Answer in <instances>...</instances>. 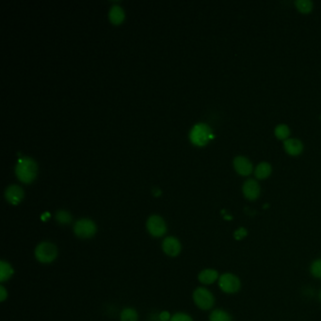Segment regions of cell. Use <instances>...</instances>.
Listing matches in <instances>:
<instances>
[{"instance_id":"6da1fadb","label":"cell","mask_w":321,"mask_h":321,"mask_svg":"<svg viewBox=\"0 0 321 321\" xmlns=\"http://www.w3.org/2000/svg\"><path fill=\"white\" fill-rule=\"evenodd\" d=\"M37 164L32 159L25 157L21 158L16 166L17 177L24 183H32L37 175Z\"/></svg>"},{"instance_id":"7a4b0ae2","label":"cell","mask_w":321,"mask_h":321,"mask_svg":"<svg viewBox=\"0 0 321 321\" xmlns=\"http://www.w3.org/2000/svg\"><path fill=\"white\" fill-rule=\"evenodd\" d=\"M34 255L38 262L42 264H50L58 257V249L54 243L43 241L36 246Z\"/></svg>"},{"instance_id":"3957f363","label":"cell","mask_w":321,"mask_h":321,"mask_svg":"<svg viewBox=\"0 0 321 321\" xmlns=\"http://www.w3.org/2000/svg\"><path fill=\"white\" fill-rule=\"evenodd\" d=\"M214 138L212 134V130L206 124H197L193 127L191 133L190 139L193 144L198 146H204L209 143L211 139Z\"/></svg>"},{"instance_id":"277c9868","label":"cell","mask_w":321,"mask_h":321,"mask_svg":"<svg viewBox=\"0 0 321 321\" xmlns=\"http://www.w3.org/2000/svg\"><path fill=\"white\" fill-rule=\"evenodd\" d=\"M74 234L81 240H89L96 236L97 226L96 223L90 219H80L74 225Z\"/></svg>"},{"instance_id":"5b68a950","label":"cell","mask_w":321,"mask_h":321,"mask_svg":"<svg viewBox=\"0 0 321 321\" xmlns=\"http://www.w3.org/2000/svg\"><path fill=\"white\" fill-rule=\"evenodd\" d=\"M193 301L202 310H209L215 304V298L213 294L205 288H198L193 292Z\"/></svg>"},{"instance_id":"8992f818","label":"cell","mask_w":321,"mask_h":321,"mask_svg":"<svg viewBox=\"0 0 321 321\" xmlns=\"http://www.w3.org/2000/svg\"><path fill=\"white\" fill-rule=\"evenodd\" d=\"M148 233L154 238H162L167 233V225L165 221L159 215H153L149 217L146 223Z\"/></svg>"},{"instance_id":"52a82bcc","label":"cell","mask_w":321,"mask_h":321,"mask_svg":"<svg viewBox=\"0 0 321 321\" xmlns=\"http://www.w3.org/2000/svg\"><path fill=\"white\" fill-rule=\"evenodd\" d=\"M219 286L225 293L232 294L241 289V281L232 273H225L219 279Z\"/></svg>"},{"instance_id":"ba28073f","label":"cell","mask_w":321,"mask_h":321,"mask_svg":"<svg viewBox=\"0 0 321 321\" xmlns=\"http://www.w3.org/2000/svg\"><path fill=\"white\" fill-rule=\"evenodd\" d=\"M162 250L165 255L171 257L179 256L182 250L181 242L175 237H167L162 241Z\"/></svg>"},{"instance_id":"9c48e42d","label":"cell","mask_w":321,"mask_h":321,"mask_svg":"<svg viewBox=\"0 0 321 321\" xmlns=\"http://www.w3.org/2000/svg\"><path fill=\"white\" fill-rule=\"evenodd\" d=\"M5 197L12 205H18L24 198V191L18 185H11L6 189Z\"/></svg>"},{"instance_id":"30bf717a","label":"cell","mask_w":321,"mask_h":321,"mask_svg":"<svg viewBox=\"0 0 321 321\" xmlns=\"http://www.w3.org/2000/svg\"><path fill=\"white\" fill-rule=\"evenodd\" d=\"M243 193L247 199L254 201L258 198L260 194V186L256 180L250 179L246 181L243 186Z\"/></svg>"},{"instance_id":"8fae6325","label":"cell","mask_w":321,"mask_h":321,"mask_svg":"<svg viewBox=\"0 0 321 321\" xmlns=\"http://www.w3.org/2000/svg\"><path fill=\"white\" fill-rule=\"evenodd\" d=\"M236 171L241 176H249L253 172V164L244 157H237L234 160Z\"/></svg>"},{"instance_id":"7c38bea8","label":"cell","mask_w":321,"mask_h":321,"mask_svg":"<svg viewBox=\"0 0 321 321\" xmlns=\"http://www.w3.org/2000/svg\"><path fill=\"white\" fill-rule=\"evenodd\" d=\"M285 149L291 156H298L304 150V145L297 139H289L285 142Z\"/></svg>"},{"instance_id":"4fadbf2b","label":"cell","mask_w":321,"mask_h":321,"mask_svg":"<svg viewBox=\"0 0 321 321\" xmlns=\"http://www.w3.org/2000/svg\"><path fill=\"white\" fill-rule=\"evenodd\" d=\"M219 278V273L215 270L207 269L199 273L198 280L204 285H211Z\"/></svg>"},{"instance_id":"5bb4252c","label":"cell","mask_w":321,"mask_h":321,"mask_svg":"<svg viewBox=\"0 0 321 321\" xmlns=\"http://www.w3.org/2000/svg\"><path fill=\"white\" fill-rule=\"evenodd\" d=\"M14 273H15V270L13 269L11 264L6 262L5 260L0 261V282L1 283H4V282L10 280L12 278V276L14 275Z\"/></svg>"},{"instance_id":"9a60e30c","label":"cell","mask_w":321,"mask_h":321,"mask_svg":"<svg viewBox=\"0 0 321 321\" xmlns=\"http://www.w3.org/2000/svg\"><path fill=\"white\" fill-rule=\"evenodd\" d=\"M109 16H110L111 21L114 24H120L125 18V12H124L123 8H121L120 6L113 5L110 10Z\"/></svg>"},{"instance_id":"2e32d148","label":"cell","mask_w":321,"mask_h":321,"mask_svg":"<svg viewBox=\"0 0 321 321\" xmlns=\"http://www.w3.org/2000/svg\"><path fill=\"white\" fill-rule=\"evenodd\" d=\"M272 173V167L267 162L260 163L256 169V176L259 179H265L269 177Z\"/></svg>"},{"instance_id":"e0dca14e","label":"cell","mask_w":321,"mask_h":321,"mask_svg":"<svg viewBox=\"0 0 321 321\" xmlns=\"http://www.w3.org/2000/svg\"><path fill=\"white\" fill-rule=\"evenodd\" d=\"M121 321H138L139 315L138 312L133 308H125L120 315Z\"/></svg>"},{"instance_id":"ac0fdd59","label":"cell","mask_w":321,"mask_h":321,"mask_svg":"<svg viewBox=\"0 0 321 321\" xmlns=\"http://www.w3.org/2000/svg\"><path fill=\"white\" fill-rule=\"evenodd\" d=\"M210 321H232V318L228 313L223 310H215L209 316Z\"/></svg>"},{"instance_id":"d6986e66","label":"cell","mask_w":321,"mask_h":321,"mask_svg":"<svg viewBox=\"0 0 321 321\" xmlns=\"http://www.w3.org/2000/svg\"><path fill=\"white\" fill-rule=\"evenodd\" d=\"M55 219L62 225H69L72 222V216L66 210H59L55 215Z\"/></svg>"},{"instance_id":"ffe728a7","label":"cell","mask_w":321,"mask_h":321,"mask_svg":"<svg viewBox=\"0 0 321 321\" xmlns=\"http://www.w3.org/2000/svg\"><path fill=\"white\" fill-rule=\"evenodd\" d=\"M296 6L300 12L304 14H308L313 9V2L310 0H297Z\"/></svg>"},{"instance_id":"44dd1931","label":"cell","mask_w":321,"mask_h":321,"mask_svg":"<svg viewBox=\"0 0 321 321\" xmlns=\"http://www.w3.org/2000/svg\"><path fill=\"white\" fill-rule=\"evenodd\" d=\"M290 134V130L289 127L286 125H279L275 128V136L280 139V140H285L287 139Z\"/></svg>"},{"instance_id":"7402d4cb","label":"cell","mask_w":321,"mask_h":321,"mask_svg":"<svg viewBox=\"0 0 321 321\" xmlns=\"http://www.w3.org/2000/svg\"><path fill=\"white\" fill-rule=\"evenodd\" d=\"M311 273L314 277L321 279V259L316 260L311 266Z\"/></svg>"},{"instance_id":"603a6c76","label":"cell","mask_w":321,"mask_h":321,"mask_svg":"<svg viewBox=\"0 0 321 321\" xmlns=\"http://www.w3.org/2000/svg\"><path fill=\"white\" fill-rule=\"evenodd\" d=\"M170 321H193V319L191 316H189L188 314L182 313V312H178L177 314H175L174 316H172V319Z\"/></svg>"},{"instance_id":"cb8c5ba5","label":"cell","mask_w":321,"mask_h":321,"mask_svg":"<svg viewBox=\"0 0 321 321\" xmlns=\"http://www.w3.org/2000/svg\"><path fill=\"white\" fill-rule=\"evenodd\" d=\"M159 319L160 321H170L172 319V316L170 315V313L168 311H163L160 314Z\"/></svg>"},{"instance_id":"d4e9b609","label":"cell","mask_w":321,"mask_h":321,"mask_svg":"<svg viewBox=\"0 0 321 321\" xmlns=\"http://www.w3.org/2000/svg\"><path fill=\"white\" fill-rule=\"evenodd\" d=\"M246 235H247V232H246V229H244V228L239 229V230L235 233L236 240H242L243 238L246 237Z\"/></svg>"},{"instance_id":"484cf974","label":"cell","mask_w":321,"mask_h":321,"mask_svg":"<svg viewBox=\"0 0 321 321\" xmlns=\"http://www.w3.org/2000/svg\"><path fill=\"white\" fill-rule=\"evenodd\" d=\"M8 298V292L3 286H0V302H4Z\"/></svg>"},{"instance_id":"4316f807","label":"cell","mask_w":321,"mask_h":321,"mask_svg":"<svg viewBox=\"0 0 321 321\" xmlns=\"http://www.w3.org/2000/svg\"></svg>"}]
</instances>
